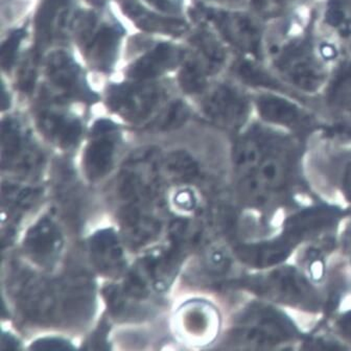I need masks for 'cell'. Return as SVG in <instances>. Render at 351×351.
Returning a JSON list of instances; mask_svg holds the SVG:
<instances>
[{
	"label": "cell",
	"mask_w": 351,
	"mask_h": 351,
	"mask_svg": "<svg viewBox=\"0 0 351 351\" xmlns=\"http://www.w3.org/2000/svg\"><path fill=\"white\" fill-rule=\"evenodd\" d=\"M296 167L292 141L268 130L253 128L247 133L237 159L241 193L252 204L263 205L290 184Z\"/></svg>",
	"instance_id": "6da1fadb"
},
{
	"label": "cell",
	"mask_w": 351,
	"mask_h": 351,
	"mask_svg": "<svg viewBox=\"0 0 351 351\" xmlns=\"http://www.w3.org/2000/svg\"><path fill=\"white\" fill-rule=\"evenodd\" d=\"M297 330L290 319L273 307L254 304L245 311L233 329L234 344L247 348H274L296 339Z\"/></svg>",
	"instance_id": "7a4b0ae2"
},
{
	"label": "cell",
	"mask_w": 351,
	"mask_h": 351,
	"mask_svg": "<svg viewBox=\"0 0 351 351\" xmlns=\"http://www.w3.org/2000/svg\"><path fill=\"white\" fill-rule=\"evenodd\" d=\"M248 285L258 294L279 302L304 310H317L319 307L316 291L304 276L290 267L253 278Z\"/></svg>",
	"instance_id": "3957f363"
},
{
	"label": "cell",
	"mask_w": 351,
	"mask_h": 351,
	"mask_svg": "<svg viewBox=\"0 0 351 351\" xmlns=\"http://www.w3.org/2000/svg\"><path fill=\"white\" fill-rule=\"evenodd\" d=\"M162 99V91L147 84L115 86L108 95V103L115 112L132 121L153 114Z\"/></svg>",
	"instance_id": "277c9868"
},
{
	"label": "cell",
	"mask_w": 351,
	"mask_h": 351,
	"mask_svg": "<svg viewBox=\"0 0 351 351\" xmlns=\"http://www.w3.org/2000/svg\"><path fill=\"white\" fill-rule=\"evenodd\" d=\"M203 110L217 125L237 129L246 121L248 101L234 88L219 86L207 95L203 103Z\"/></svg>",
	"instance_id": "5b68a950"
},
{
	"label": "cell",
	"mask_w": 351,
	"mask_h": 351,
	"mask_svg": "<svg viewBox=\"0 0 351 351\" xmlns=\"http://www.w3.org/2000/svg\"><path fill=\"white\" fill-rule=\"evenodd\" d=\"M279 69L303 90H316L322 83V71L305 44H295L285 51L279 60Z\"/></svg>",
	"instance_id": "8992f818"
},
{
	"label": "cell",
	"mask_w": 351,
	"mask_h": 351,
	"mask_svg": "<svg viewBox=\"0 0 351 351\" xmlns=\"http://www.w3.org/2000/svg\"><path fill=\"white\" fill-rule=\"evenodd\" d=\"M47 75L51 90L60 97H85L89 95L82 81L81 71L69 53L64 51L51 53L47 60Z\"/></svg>",
	"instance_id": "52a82bcc"
},
{
	"label": "cell",
	"mask_w": 351,
	"mask_h": 351,
	"mask_svg": "<svg viewBox=\"0 0 351 351\" xmlns=\"http://www.w3.org/2000/svg\"><path fill=\"white\" fill-rule=\"evenodd\" d=\"M211 18L233 45L247 53H258L261 35L248 17L241 14L215 13Z\"/></svg>",
	"instance_id": "ba28073f"
},
{
	"label": "cell",
	"mask_w": 351,
	"mask_h": 351,
	"mask_svg": "<svg viewBox=\"0 0 351 351\" xmlns=\"http://www.w3.org/2000/svg\"><path fill=\"white\" fill-rule=\"evenodd\" d=\"M121 8L123 13L143 31L167 35H181L189 29V25L183 20L156 15L141 7L136 0H121Z\"/></svg>",
	"instance_id": "9c48e42d"
},
{
	"label": "cell",
	"mask_w": 351,
	"mask_h": 351,
	"mask_svg": "<svg viewBox=\"0 0 351 351\" xmlns=\"http://www.w3.org/2000/svg\"><path fill=\"white\" fill-rule=\"evenodd\" d=\"M337 217L338 215L334 209H306L289 219L283 235L294 244L304 237H310L315 233L320 232L323 229H326L327 227L332 226Z\"/></svg>",
	"instance_id": "30bf717a"
},
{
	"label": "cell",
	"mask_w": 351,
	"mask_h": 351,
	"mask_svg": "<svg viewBox=\"0 0 351 351\" xmlns=\"http://www.w3.org/2000/svg\"><path fill=\"white\" fill-rule=\"evenodd\" d=\"M178 51L169 44L161 43L130 67L128 75L134 81H147L158 77L177 63Z\"/></svg>",
	"instance_id": "8fae6325"
},
{
	"label": "cell",
	"mask_w": 351,
	"mask_h": 351,
	"mask_svg": "<svg viewBox=\"0 0 351 351\" xmlns=\"http://www.w3.org/2000/svg\"><path fill=\"white\" fill-rule=\"evenodd\" d=\"M121 31L117 27L104 25L93 34L84 49L91 65L99 71H109L117 58Z\"/></svg>",
	"instance_id": "7c38bea8"
},
{
	"label": "cell",
	"mask_w": 351,
	"mask_h": 351,
	"mask_svg": "<svg viewBox=\"0 0 351 351\" xmlns=\"http://www.w3.org/2000/svg\"><path fill=\"white\" fill-rule=\"evenodd\" d=\"M292 246L293 243L287 237H281L275 241L244 245L239 247L237 252L239 257L250 266L267 268L285 261L290 254Z\"/></svg>",
	"instance_id": "4fadbf2b"
},
{
	"label": "cell",
	"mask_w": 351,
	"mask_h": 351,
	"mask_svg": "<svg viewBox=\"0 0 351 351\" xmlns=\"http://www.w3.org/2000/svg\"><path fill=\"white\" fill-rule=\"evenodd\" d=\"M261 117L270 123L303 130L310 125V121L294 104L274 95H263L258 99Z\"/></svg>",
	"instance_id": "5bb4252c"
},
{
	"label": "cell",
	"mask_w": 351,
	"mask_h": 351,
	"mask_svg": "<svg viewBox=\"0 0 351 351\" xmlns=\"http://www.w3.org/2000/svg\"><path fill=\"white\" fill-rule=\"evenodd\" d=\"M27 247L36 261L51 263L61 250V235L53 223L44 219L29 233Z\"/></svg>",
	"instance_id": "9a60e30c"
},
{
	"label": "cell",
	"mask_w": 351,
	"mask_h": 351,
	"mask_svg": "<svg viewBox=\"0 0 351 351\" xmlns=\"http://www.w3.org/2000/svg\"><path fill=\"white\" fill-rule=\"evenodd\" d=\"M39 127L51 141L62 147H69L77 143L82 131L79 121L53 112H43L40 115Z\"/></svg>",
	"instance_id": "2e32d148"
},
{
	"label": "cell",
	"mask_w": 351,
	"mask_h": 351,
	"mask_svg": "<svg viewBox=\"0 0 351 351\" xmlns=\"http://www.w3.org/2000/svg\"><path fill=\"white\" fill-rule=\"evenodd\" d=\"M114 147V143L107 137L90 143L86 154V167L90 177H101L107 173L112 165Z\"/></svg>",
	"instance_id": "e0dca14e"
},
{
	"label": "cell",
	"mask_w": 351,
	"mask_h": 351,
	"mask_svg": "<svg viewBox=\"0 0 351 351\" xmlns=\"http://www.w3.org/2000/svg\"><path fill=\"white\" fill-rule=\"evenodd\" d=\"M193 44L197 49V60L204 67L207 73H217L224 63L225 53L217 40L208 33H199L193 39Z\"/></svg>",
	"instance_id": "ac0fdd59"
},
{
	"label": "cell",
	"mask_w": 351,
	"mask_h": 351,
	"mask_svg": "<svg viewBox=\"0 0 351 351\" xmlns=\"http://www.w3.org/2000/svg\"><path fill=\"white\" fill-rule=\"evenodd\" d=\"M185 311L183 315V322L185 328L193 334L201 335L205 337L207 334L210 335L215 329V314L213 310L209 308L208 305L202 303H195L191 305Z\"/></svg>",
	"instance_id": "d6986e66"
},
{
	"label": "cell",
	"mask_w": 351,
	"mask_h": 351,
	"mask_svg": "<svg viewBox=\"0 0 351 351\" xmlns=\"http://www.w3.org/2000/svg\"><path fill=\"white\" fill-rule=\"evenodd\" d=\"M119 241L112 234H101L93 243V252L97 255V261L101 268L106 270H117L121 263V250Z\"/></svg>",
	"instance_id": "ffe728a7"
},
{
	"label": "cell",
	"mask_w": 351,
	"mask_h": 351,
	"mask_svg": "<svg viewBox=\"0 0 351 351\" xmlns=\"http://www.w3.org/2000/svg\"><path fill=\"white\" fill-rule=\"evenodd\" d=\"M204 67L197 60L187 61L179 73V84L187 95H199L206 88V75Z\"/></svg>",
	"instance_id": "44dd1931"
},
{
	"label": "cell",
	"mask_w": 351,
	"mask_h": 351,
	"mask_svg": "<svg viewBox=\"0 0 351 351\" xmlns=\"http://www.w3.org/2000/svg\"><path fill=\"white\" fill-rule=\"evenodd\" d=\"M330 101L339 109L351 112V65L337 75L330 89Z\"/></svg>",
	"instance_id": "7402d4cb"
},
{
	"label": "cell",
	"mask_w": 351,
	"mask_h": 351,
	"mask_svg": "<svg viewBox=\"0 0 351 351\" xmlns=\"http://www.w3.org/2000/svg\"><path fill=\"white\" fill-rule=\"evenodd\" d=\"M189 117V110L182 101L169 104L159 117L155 119V127L162 131H169L181 127Z\"/></svg>",
	"instance_id": "603a6c76"
},
{
	"label": "cell",
	"mask_w": 351,
	"mask_h": 351,
	"mask_svg": "<svg viewBox=\"0 0 351 351\" xmlns=\"http://www.w3.org/2000/svg\"><path fill=\"white\" fill-rule=\"evenodd\" d=\"M237 71L241 80L250 85L277 88L276 82L272 77L249 62H241L237 66Z\"/></svg>",
	"instance_id": "cb8c5ba5"
},
{
	"label": "cell",
	"mask_w": 351,
	"mask_h": 351,
	"mask_svg": "<svg viewBox=\"0 0 351 351\" xmlns=\"http://www.w3.org/2000/svg\"><path fill=\"white\" fill-rule=\"evenodd\" d=\"M95 23H97V18L93 13H80L73 18V25H71L73 32L79 41L84 44V47L87 45L88 42L90 41L95 34Z\"/></svg>",
	"instance_id": "d4e9b609"
},
{
	"label": "cell",
	"mask_w": 351,
	"mask_h": 351,
	"mask_svg": "<svg viewBox=\"0 0 351 351\" xmlns=\"http://www.w3.org/2000/svg\"><path fill=\"white\" fill-rule=\"evenodd\" d=\"M23 37H25V32L21 29L16 31L12 33L7 41L3 44L1 53H0V63L3 71H10L15 63L16 55L19 49L20 42Z\"/></svg>",
	"instance_id": "484cf974"
},
{
	"label": "cell",
	"mask_w": 351,
	"mask_h": 351,
	"mask_svg": "<svg viewBox=\"0 0 351 351\" xmlns=\"http://www.w3.org/2000/svg\"><path fill=\"white\" fill-rule=\"evenodd\" d=\"M37 75V59L35 56L29 55L21 66L19 75V86L22 91L29 93L35 85Z\"/></svg>",
	"instance_id": "4316f807"
},
{
	"label": "cell",
	"mask_w": 351,
	"mask_h": 351,
	"mask_svg": "<svg viewBox=\"0 0 351 351\" xmlns=\"http://www.w3.org/2000/svg\"><path fill=\"white\" fill-rule=\"evenodd\" d=\"M147 3L163 13L175 14L181 10L182 0H145Z\"/></svg>",
	"instance_id": "83f0119b"
},
{
	"label": "cell",
	"mask_w": 351,
	"mask_h": 351,
	"mask_svg": "<svg viewBox=\"0 0 351 351\" xmlns=\"http://www.w3.org/2000/svg\"><path fill=\"white\" fill-rule=\"evenodd\" d=\"M342 187L347 199L351 201V159L343 171Z\"/></svg>",
	"instance_id": "f1b7e54d"
},
{
	"label": "cell",
	"mask_w": 351,
	"mask_h": 351,
	"mask_svg": "<svg viewBox=\"0 0 351 351\" xmlns=\"http://www.w3.org/2000/svg\"><path fill=\"white\" fill-rule=\"evenodd\" d=\"M69 345L66 344L65 342H61V341H53L49 340V342L43 340L41 343H36L35 346L33 348H69Z\"/></svg>",
	"instance_id": "f546056e"
},
{
	"label": "cell",
	"mask_w": 351,
	"mask_h": 351,
	"mask_svg": "<svg viewBox=\"0 0 351 351\" xmlns=\"http://www.w3.org/2000/svg\"><path fill=\"white\" fill-rule=\"evenodd\" d=\"M339 327H340L341 332L345 336L351 338V311L341 319L340 322H339Z\"/></svg>",
	"instance_id": "4dcf8cb0"
},
{
	"label": "cell",
	"mask_w": 351,
	"mask_h": 351,
	"mask_svg": "<svg viewBox=\"0 0 351 351\" xmlns=\"http://www.w3.org/2000/svg\"><path fill=\"white\" fill-rule=\"evenodd\" d=\"M321 53H323L325 58H332L335 56L334 49L330 47H326V45L321 49Z\"/></svg>",
	"instance_id": "1f68e13d"
}]
</instances>
